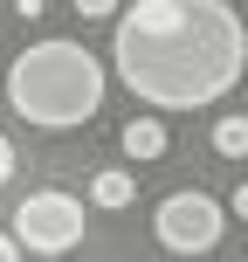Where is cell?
Here are the masks:
<instances>
[{
  "label": "cell",
  "instance_id": "1",
  "mask_svg": "<svg viewBox=\"0 0 248 262\" xmlns=\"http://www.w3.org/2000/svg\"><path fill=\"white\" fill-rule=\"evenodd\" d=\"M110 69L145 111H207L248 69V28L228 0H131L110 21Z\"/></svg>",
  "mask_w": 248,
  "mask_h": 262
},
{
  "label": "cell",
  "instance_id": "2",
  "mask_svg": "<svg viewBox=\"0 0 248 262\" xmlns=\"http://www.w3.org/2000/svg\"><path fill=\"white\" fill-rule=\"evenodd\" d=\"M7 104L14 118L41 124V131H69V124H90L97 104H104V62H97L83 41H35L28 55L7 62Z\"/></svg>",
  "mask_w": 248,
  "mask_h": 262
},
{
  "label": "cell",
  "instance_id": "3",
  "mask_svg": "<svg viewBox=\"0 0 248 262\" xmlns=\"http://www.w3.org/2000/svg\"><path fill=\"white\" fill-rule=\"evenodd\" d=\"M152 235H159V249H172V255H207V249H221V235H228V207L214 193H166L152 207Z\"/></svg>",
  "mask_w": 248,
  "mask_h": 262
},
{
  "label": "cell",
  "instance_id": "4",
  "mask_svg": "<svg viewBox=\"0 0 248 262\" xmlns=\"http://www.w3.org/2000/svg\"><path fill=\"white\" fill-rule=\"evenodd\" d=\"M14 242H21L28 255H69L83 242V200L76 193H28L21 207H14Z\"/></svg>",
  "mask_w": 248,
  "mask_h": 262
},
{
  "label": "cell",
  "instance_id": "5",
  "mask_svg": "<svg viewBox=\"0 0 248 262\" xmlns=\"http://www.w3.org/2000/svg\"><path fill=\"white\" fill-rule=\"evenodd\" d=\"M118 145H124V159H138V166H145V159H166V145H172L166 138V118H131Z\"/></svg>",
  "mask_w": 248,
  "mask_h": 262
},
{
  "label": "cell",
  "instance_id": "6",
  "mask_svg": "<svg viewBox=\"0 0 248 262\" xmlns=\"http://www.w3.org/2000/svg\"><path fill=\"white\" fill-rule=\"evenodd\" d=\"M90 200H97L104 214L131 207V200H138V172H97V180H90Z\"/></svg>",
  "mask_w": 248,
  "mask_h": 262
},
{
  "label": "cell",
  "instance_id": "7",
  "mask_svg": "<svg viewBox=\"0 0 248 262\" xmlns=\"http://www.w3.org/2000/svg\"><path fill=\"white\" fill-rule=\"evenodd\" d=\"M214 152L221 159H248V118H221L214 124Z\"/></svg>",
  "mask_w": 248,
  "mask_h": 262
},
{
  "label": "cell",
  "instance_id": "8",
  "mask_svg": "<svg viewBox=\"0 0 248 262\" xmlns=\"http://www.w3.org/2000/svg\"><path fill=\"white\" fill-rule=\"evenodd\" d=\"M118 7H124V0H76L83 21H118Z\"/></svg>",
  "mask_w": 248,
  "mask_h": 262
},
{
  "label": "cell",
  "instance_id": "9",
  "mask_svg": "<svg viewBox=\"0 0 248 262\" xmlns=\"http://www.w3.org/2000/svg\"><path fill=\"white\" fill-rule=\"evenodd\" d=\"M14 14H21V21H41V14H49V0H14Z\"/></svg>",
  "mask_w": 248,
  "mask_h": 262
},
{
  "label": "cell",
  "instance_id": "10",
  "mask_svg": "<svg viewBox=\"0 0 248 262\" xmlns=\"http://www.w3.org/2000/svg\"><path fill=\"white\" fill-rule=\"evenodd\" d=\"M228 214H241V221H248V180L235 186V200H228Z\"/></svg>",
  "mask_w": 248,
  "mask_h": 262
},
{
  "label": "cell",
  "instance_id": "11",
  "mask_svg": "<svg viewBox=\"0 0 248 262\" xmlns=\"http://www.w3.org/2000/svg\"><path fill=\"white\" fill-rule=\"evenodd\" d=\"M7 172H14V145L0 138V186H7Z\"/></svg>",
  "mask_w": 248,
  "mask_h": 262
},
{
  "label": "cell",
  "instance_id": "12",
  "mask_svg": "<svg viewBox=\"0 0 248 262\" xmlns=\"http://www.w3.org/2000/svg\"><path fill=\"white\" fill-rule=\"evenodd\" d=\"M0 262H21V242L14 235H0Z\"/></svg>",
  "mask_w": 248,
  "mask_h": 262
}]
</instances>
